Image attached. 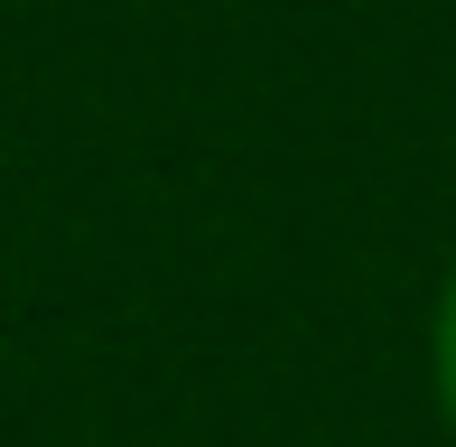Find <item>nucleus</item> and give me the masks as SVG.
Returning a JSON list of instances; mask_svg holds the SVG:
<instances>
[{
  "instance_id": "nucleus-1",
  "label": "nucleus",
  "mask_w": 456,
  "mask_h": 447,
  "mask_svg": "<svg viewBox=\"0 0 456 447\" xmlns=\"http://www.w3.org/2000/svg\"><path fill=\"white\" fill-rule=\"evenodd\" d=\"M438 392L456 410V280H447V308H438Z\"/></svg>"
}]
</instances>
